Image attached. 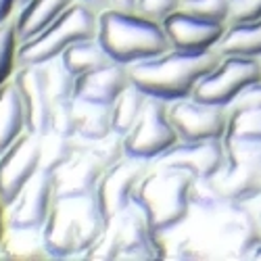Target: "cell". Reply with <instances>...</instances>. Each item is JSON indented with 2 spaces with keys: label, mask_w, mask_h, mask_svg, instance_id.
Returning <instances> with one entry per match:
<instances>
[{
  "label": "cell",
  "mask_w": 261,
  "mask_h": 261,
  "mask_svg": "<svg viewBox=\"0 0 261 261\" xmlns=\"http://www.w3.org/2000/svg\"><path fill=\"white\" fill-rule=\"evenodd\" d=\"M109 220L96 192L86 197L57 199L42 226L44 247L50 259H86L100 241Z\"/></svg>",
  "instance_id": "6da1fadb"
},
{
  "label": "cell",
  "mask_w": 261,
  "mask_h": 261,
  "mask_svg": "<svg viewBox=\"0 0 261 261\" xmlns=\"http://www.w3.org/2000/svg\"><path fill=\"white\" fill-rule=\"evenodd\" d=\"M222 55L211 50H178L169 48L157 57L129 63V77L148 96L173 102L192 96L197 84L220 63Z\"/></svg>",
  "instance_id": "7a4b0ae2"
},
{
  "label": "cell",
  "mask_w": 261,
  "mask_h": 261,
  "mask_svg": "<svg viewBox=\"0 0 261 261\" xmlns=\"http://www.w3.org/2000/svg\"><path fill=\"white\" fill-rule=\"evenodd\" d=\"M96 36L109 57L123 65L157 57L171 48L163 25L136 11H102Z\"/></svg>",
  "instance_id": "3957f363"
},
{
  "label": "cell",
  "mask_w": 261,
  "mask_h": 261,
  "mask_svg": "<svg viewBox=\"0 0 261 261\" xmlns=\"http://www.w3.org/2000/svg\"><path fill=\"white\" fill-rule=\"evenodd\" d=\"M190 182L192 176L188 171L153 163L138 184L134 201L144 209L153 228L163 236L190 217Z\"/></svg>",
  "instance_id": "277c9868"
},
{
  "label": "cell",
  "mask_w": 261,
  "mask_h": 261,
  "mask_svg": "<svg viewBox=\"0 0 261 261\" xmlns=\"http://www.w3.org/2000/svg\"><path fill=\"white\" fill-rule=\"evenodd\" d=\"M167 245L146 217L144 209L132 201L109 222L100 241L86 259H163Z\"/></svg>",
  "instance_id": "5b68a950"
},
{
  "label": "cell",
  "mask_w": 261,
  "mask_h": 261,
  "mask_svg": "<svg viewBox=\"0 0 261 261\" xmlns=\"http://www.w3.org/2000/svg\"><path fill=\"white\" fill-rule=\"evenodd\" d=\"M98 32V13L82 3H73L40 36L19 44V65H44L63 55L73 42L92 38Z\"/></svg>",
  "instance_id": "8992f818"
},
{
  "label": "cell",
  "mask_w": 261,
  "mask_h": 261,
  "mask_svg": "<svg viewBox=\"0 0 261 261\" xmlns=\"http://www.w3.org/2000/svg\"><path fill=\"white\" fill-rule=\"evenodd\" d=\"M123 140L127 157L157 161L165 150L178 142V134L169 119V102L148 96L140 117Z\"/></svg>",
  "instance_id": "52a82bcc"
},
{
  "label": "cell",
  "mask_w": 261,
  "mask_h": 261,
  "mask_svg": "<svg viewBox=\"0 0 261 261\" xmlns=\"http://www.w3.org/2000/svg\"><path fill=\"white\" fill-rule=\"evenodd\" d=\"M259 77H261V59L224 55L220 63L197 84L192 96L205 102L230 107L243 94V90H247Z\"/></svg>",
  "instance_id": "ba28073f"
},
{
  "label": "cell",
  "mask_w": 261,
  "mask_h": 261,
  "mask_svg": "<svg viewBox=\"0 0 261 261\" xmlns=\"http://www.w3.org/2000/svg\"><path fill=\"white\" fill-rule=\"evenodd\" d=\"M169 119L178 134V140L224 138L228 129L230 109L186 96L169 102Z\"/></svg>",
  "instance_id": "9c48e42d"
},
{
  "label": "cell",
  "mask_w": 261,
  "mask_h": 261,
  "mask_svg": "<svg viewBox=\"0 0 261 261\" xmlns=\"http://www.w3.org/2000/svg\"><path fill=\"white\" fill-rule=\"evenodd\" d=\"M155 161L136 159V157H123L115 165L107 167L96 186V197L100 201V207L111 222L115 215H119L129 203L134 201V194L146 171L153 167Z\"/></svg>",
  "instance_id": "30bf717a"
},
{
  "label": "cell",
  "mask_w": 261,
  "mask_h": 261,
  "mask_svg": "<svg viewBox=\"0 0 261 261\" xmlns=\"http://www.w3.org/2000/svg\"><path fill=\"white\" fill-rule=\"evenodd\" d=\"M40 171V136L25 132L0 155V199L5 207L15 201L36 173Z\"/></svg>",
  "instance_id": "8fae6325"
},
{
  "label": "cell",
  "mask_w": 261,
  "mask_h": 261,
  "mask_svg": "<svg viewBox=\"0 0 261 261\" xmlns=\"http://www.w3.org/2000/svg\"><path fill=\"white\" fill-rule=\"evenodd\" d=\"M226 161H228L226 140L209 138V140H178L155 163L184 169L192 178H209L215 176L226 165Z\"/></svg>",
  "instance_id": "7c38bea8"
},
{
  "label": "cell",
  "mask_w": 261,
  "mask_h": 261,
  "mask_svg": "<svg viewBox=\"0 0 261 261\" xmlns=\"http://www.w3.org/2000/svg\"><path fill=\"white\" fill-rule=\"evenodd\" d=\"M55 203L53 176L38 171L36 176L21 188L13 203L7 205V228L15 230H40Z\"/></svg>",
  "instance_id": "4fadbf2b"
},
{
  "label": "cell",
  "mask_w": 261,
  "mask_h": 261,
  "mask_svg": "<svg viewBox=\"0 0 261 261\" xmlns=\"http://www.w3.org/2000/svg\"><path fill=\"white\" fill-rule=\"evenodd\" d=\"M161 25L167 34L171 48L192 50V53L215 48L226 32V23H222V21L207 19L184 7H180L176 13H171Z\"/></svg>",
  "instance_id": "5bb4252c"
},
{
  "label": "cell",
  "mask_w": 261,
  "mask_h": 261,
  "mask_svg": "<svg viewBox=\"0 0 261 261\" xmlns=\"http://www.w3.org/2000/svg\"><path fill=\"white\" fill-rule=\"evenodd\" d=\"M13 77L19 86L21 100H23L28 132L44 136L50 127L53 113V98L46 88L44 67L42 65H19Z\"/></svg>",
  "instance_id": "9a60e30c"
},
{
  "label": "cell",
  "mask_w": 261,
  "mask_h": 261,
  "mask_svg": "<svg viewBox=\"0 0 261 261\" xmlns=\"http://www.w3.org/2000/svg\"><path fill=\"white\" fill-rule=\"evenodd\" d=\"M102 171H105V167L88 150L77 146L75 155L53 173L55 197L71 199V197H86V194L96 192Z\"/></svg>",
  "instance_id": "2e32d148"
},
{
  "label": "cell",
  "mask_w": 261,
  "mask_h": 261,
  "mask_svg": "<svg viewBox=\"0 0 261 261\" xmlns=\"http://www.w3.org/2000/svg\"><path fill=\"white\" fill-rule=\"evenodd\" d=\"M129 84H132V77H129L127 65L111 61L88 73L77 75L75 98L98 105H113Z\"/></svg>",
  "instance_id": "e0dca14e"
},
{
  "label": "cell",
  "mask_w": 261,
  "mask_h": 261,
  "mask_svg": "<svg viewBox=\"0 0 261 261\" xmlns=\"http://www.w3.org/2000/svg\"><path fill=\"white\" fill-rule=\"evenodd\" d=\"M73 3L75 0H28L19 5L13 15L19 44L48 30Z\"/></svg>",
  "instance_id": "ac0fdd59"
},
{
  "label": "cell",
  "mask_w": 261,
  "mask_h": 261,
  "mask_svg": "<svg viewBox=\"0 0 261 261\" xmlns=\"http://www.w3.org/2000/svg\"><path fill=\"white\" fill-rule=\"evenodd\" d=\"M215 182L228 203L241 205L261 192V167L226 161V165L215 173Z\"/></svg>",
  "instance_id": "d6986e66"
},
{
  "label": "cell",
  "mask_w": 261,
  "mask_h": 261,
  "mask_svg": "<svg viewBox=\"0 0 261 261\" xmlns=\"http://www.w3.org/2000/svg\"><path fill=\"white\" fill-rule=\"evenodd\" d=\"M28 132L23 100H21L19 86L15 77H11L0 88V155Z\"/></svg>",
  "instance_id": "ffe728a7"
},
{
  "label": "cell",
  "mask_w": 261,
  "mask_h": 261,
  "mask_svg": "<svg viewBox=\"0 0 261 261\" xmlns=\"http://www.w3.org/2000/svg\"><path fill=\"white\" fill-rule=\"evenodd\" d=\"M215 50L224 55L253 57L261 59V17L253 21H236L226 23V32L217 42Z\"/></svg>",
  "instance_id": "44dd1931"
},
{
  "label": "cell",
  "mask_w": 261,
  "mask_h": 261,
  "mask_svg": "<svg viewBox=\"0 0 261 261\" xmlns=\"http://www.w3.org/2000/svg\"><path fill=\"white\" fill-rule=\"evenodd\" d=\"M113 132V105H98L75 98V136L96 140Z\"/></svg>",
  "instance_id": "7402d4cb"
},
{
  "label": "cell",
  "mask_w": 261,
  "mask_h": 261,
  "mask_svg": "<svg viewBox=\"0 0 261 261\" xmlns=\"http://www.w3.org/2000/svg\"><path fill=\"white\" fill-rule=\"evenodd\" d=\"M61 61L65 63V67L77 77L82 73H88V71L100 67V65L111 63L113 59L109 57V53L100 44L98 36H92V38L77 40L71 46H67L61 55Z\"/></svg>",
  "instance_id": "603a6c76"
},
{
  "label": "cell",
  "mask_w": 261,
  "mask_h": 261,
  "mask_svg": "<svg viewBox=\"0 0 261 261\" xmlns=\"http://www.w3.org/2000/svg\"><path fill=\"white\" fill-rule=\"evenodd\" d=\"M0 259H50L44 247V236L40 230H15L9 228L3 245Z\"/></svg>",
  "instance_id": "cb8c5ba5"
},
{
  "label": "cell",
  "mask_w": 261,
  "mask_h": 261,
  "mask_svg": "<svg viewBox=\"0 0 261 261\" xmlns=\"http://www.w3.org/2000/svg\"><path fill=\"white\" fill-rule=\"evenodd\" d=\"M146 100H148V94L140 90L134 82L129 84L113 102V132L125 136L136 123V119L140 117Z\"/></svg>",
  "instance_id": "d4e9b609"
},
{
  "label": "cell",
  "mask_w": 261,
  "mask_h": 261,
  "mask_svg": "<svg viewBox=\"0 0 261 261\" xmlns=\"http://www.w3.org/2000/svg\"><path fill=\"white\" fill-rule=\"evenodd\" d=\"M75 138L46 132L44 136H40V169L53 176L61 165H65L75 155Z\"/></svg>",
  "instance_id": "484cf974"
},
{
  "label": "cell",
  "mask_w": 261,
  "mask_h": 261,
  "mask_svg": "<svg viewBox=\"0 0 261 261\" xmlns=\"http://www.w3.org/2000/svg\"><path fill=\"white\" fill-rule=\"evenodd\" d=\"M224 138L261 140V107H232Z\"/></svg>",
  "instance_id": "4316f807"
},
{
  "label": "cell",
  "mask_w": 261,
  "mask_h": 261,
  "mask_svg": "<svg viewBox=\"0 0 261 261\" xmlns=\"http://www.w3.org/2000/svg\"><path fill=\"white\" fill-rule=\"evenodd\" d=\"M42 67H44L46 88H48V94L53 98V105L61 102V100L75 98V80L77 77L65 67V63L61 61V57L50 59L48 63L42 65Z\"/></svg>",
  "instance_id": "83f0119b"
},
{
  "label": "cell",
  "mask_w": 261,
  "mask_h": 261,
  "mask_svg": "<svg viewBox=\"0 0 261 261\" xmlns=\"http://www.w3.org/2000/svg\"><path fill=\"white\" fill-rule=\"evenodd\" d=\"M75 142H77V146L88 150L105 169L115 165L117 161H121L125 157V140H123V134H117V132H111V134L96 138V140H84V138L75 136Z\"/></svg>",
  "instance_id": "f1b7e54d"
},
{
  "label": "cell",
  "mask_w": 261,
  "mask_h": 261,
  "mask_svg": "<svg viewBox=\"0 0 261 261\" xmlns=\"http://www.w3.org/2000/svg\"><path fill=\"white\" fill-rule=\"evenodd\" d=\"M228 201L215 182V176L192 178L190 182V205L194 211H215L224 207Z\"/></svg>",
  "instance_id": "f546056e"
},
{
  "label": "cell",
  "mask_w": 261,
  "mask_h": 261,
  "mask_svg": "<svg viewBox=\"0 0 261 261\" xmlns=\"http://www.w3.org/2000/svg\"><path fill=\"white\" fill-rule=\"evenodd\" d=\"M17 53H19V38L11 19L5 25H0V88L15 75L19 67Z\"/></svg>",
  "instance_id": "4dcf8cb0"
},
{
  "label": "cell",
  "mask_w": 261,
  "mask_h": 261,
  "mask_svg": "<svg viewBox=\"0 0 261 261\" xmlns=\"http://www.w3.org/2000/svg\"><path fill=\"white\" fill-rule=\"evenodd\" d=\"M48 132L67 136V138H75V98L61 100V102L53 105Z\"/></svg>",
  "instance_id": "1f68e13d"
},
{
  "label": "cell",
  "mask_w": 261,
  "mask_h": 261,
  "mask_svg": "<svg viewBox=\"0 0 261 261\" xmlns=\"http://www.w3.org/2000/svg\"><path fill=\"white\" fill-rule=\"evenodd\" d=\"M228 161L249 163L261 167V140H245V138H224Z\"/></svg>",
  "instance_id": "d6a6232c"
},
{
  "label": "cell",
  "mask_w": 261,
  "mask_h": 261,
  "mask_svg": "<svg viewBox=\"0 0 261 261\" xmlns=\"http://www.w3.org/2000/svg\"><path fill=\"white\" fill-rule=\"evenodd\" d=\"M230 5H232V0H192V3H186L182 7L192 11V13H197V15H203L207 19L228 23Z\"/></svg>",
  "instance_id": "836d02e7"
},
{
  "label": "cell",
  "mask_w": 261,
  "mask_h": 261,
  "mask_svg": "<svg viewBox=\"0 0 261 261\" xmlns=\"http://www.w3.org/2000/svg\"><path fill=\"white\" fill-rule=\"evenodd\" d=\"M182 7V0H138L136 5V13L157 21V23H163V21L176 13Z\"/></svg>",
  "instance_id": "e575fe53"
},
{
  "label": "cell",
  "mask_w": 261,
  "mask_h": 261,
  "mask_svg": "<svg viewBox=\"0 0 261 261\" xmlns=\"http://www.w3.org/2000/svg\"><path fill=\"white\" fill-rule=\"evenodd\" d=\"M261 17V0H234L230 5L228 23L236 21H253Z\"/></svg>",
  "instance_id": "d590c367"
},
{
  "label": "cell",
  "mask_w": 261,
  "mask_h": 261,
  "mask_svg": "<svg viewBox=\"0 0 261 261\" xmlns=\"http://www.w3.org/2000/svg\"><path fill=\"white\" fill-rule=\"evenodd\" d=\"M232 107H261V77L253 82L247 90H243V94L230 105V109Z\"/></svg>",
  "instance_id": "8d00e7d4"
},
{
  "label": "cell",
  "mask_w": 261,
  "mask_h": 261,
  "mask_svg": "<svg viewBox=\"0 0 261 261\" xmlns=\"http://www.w3.org/2000/svg\"><path fill=\"white\" fill-rule=\"evenodd\" d=\"M245 205L249 217H251V222H253V228L257 232V238H259V245H261V192L255 194L253 199H249L247 203H241Z\"/></svg>",
  "instance_id": "74e56055"
},
{
  "label": "cell",
  "mask_w": 261,
  "mask_h": 261,
  "mask_svg": "<svg viewBox=\"0 0 261 261\" xmlns=\"http://www.w3.org/2000/svg\"><path fill=\"white\" fill-rule=\"evenodd\" d=\"M17 7H19V0H0V25H5L7 21L13 19Z\"/></svg>",
  "instance_id": "f35d334b"
},
{
  "label": "cell",
  "mask_w": 261,
  "mask_h": 261,
  "mask_svg": "<svg viewBox=\"0 0 261 261\" xmlns=\"http://www.w3.org/2000/svg\"><path fill=\"white\" fill-rule=\"evenodd\" d=\"M138 0H109V9L117 11H136Z\"/></svg>",
  "instance_id": "ab89813d"
},
{
  "label": "cell",
  "mask_w": 261,
  "mask_h": 261,
  "mask_svg": "<svg viewBox=\"0 0 261 261\" xmlns=\"http://www.w3.org/2000/svg\"><path fill=\"white\" fill-rule=\"evenodd\" d=\"M75 3H82V5H86L88 9H92L94 13H102V11H107L109 9V0H75Z\"/></svg>",
  "instance_id": "60d3db41"
},
{
  "label": "cell",
  "mask_w": 261,
  "mask_h": 261,
  "mask_svg": "<svg viewBox=\"0 0 261 261\" xmlns=\"http://www.w3.org/2000/svg\"><path fill=\"white\" fill-rule=\"evenodd\" d=\"M7 207L3 203V199H0V245H3L5 236H7Z\"/></svg>",
  "instance_id": "b9f144b4"
},
{
  "label": "cell",
  "mask_w": 261,
  "mask_h": 261,
  "mask_svg": "<svg viewBox=\"0 0 261 261\" xmlns=\"http://www.w3.org/2000/svg\"><path fill=\"white\" fill-rule=\"evenodd\" d=\"M253 259H261V245L255 249V253H253Z\"/></svg>",
  "instance_id": "7bdbcfd3"
},
{
  "label": "cell",
  "mask_w": 261,
  "mask_h": 261,
  "mask_svg": "<svg viewBox=\"0 0 261 261\" xmlns=\"http://www.w3.org/2000/svg\"><path fill=\"white\" fill-rule=\"evenodd\" d=\"M186 3H192V0H182V5H186Z\"/></svg>",
  "instance_id": "ee69618b"
},
{
  "label": "cell",
  "mask_w": 261,
  "mask_h": 261,
  "mask_svg": "<svg viewBox=\"0 0 261 261\" xmlns=\"http://www.w3.org/2000/svg\"><path fill=\"white\" fill-rule=\"evenodd\" d=\"M23 3H28V0H19V5H23Z\"/></svg>",
  "instance_id": "f6af8a7d"
},
{
  "label": "cell",
  "mask_w": 261,
  "mask_h": 261,
  "mask_svg": "<svg viewBox=\"0 0 261 261\" xmlns=\"http://www.w3.org/2000/svg\"><path fill=\"white\" fill-rule=\"evenodd\" d=\"M232 3H234V0H232Z\"/></svg>",
  "instance_id": "bcb514c9"
}]
</instances>
